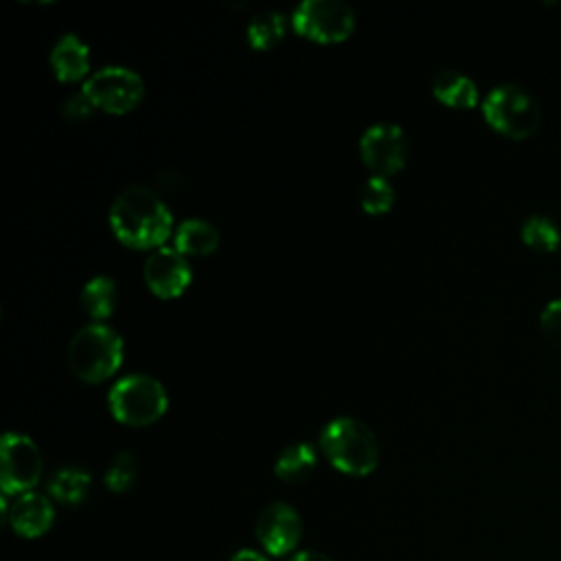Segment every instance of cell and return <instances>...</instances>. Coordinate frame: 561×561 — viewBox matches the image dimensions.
<instances>
[{
    "label": "cell",
    "instance_id": "30bf717a",
    "mask_svg": "<svg viewBox=\"0 0 561 561\" xmlns=\"http://www.w3.org/2000/svg\"><path fill=\"white\" fill-rule=\"evenodd\" d=\"M359 156L375 175H390L405 164L408 140L399 125L375 123L359 138Z\"/></svg>",
    "mask_w": 561,
    "mask_h": 561
},
{
    "label": "cell",
    "instance_id": "52a82bcc",
    "mask_svg": "<svg viewBox=\"0 0 561 561\" xmlns=\"http://www.w3.org/2000/svg\"><path fill=\"white\" fill-rule=\"evenodd\" d=\"M296 33L320 44L346 39L355 28V11L342 0H302L291 13Z\"/></svg>",
    "mask_w": 561,
    "mask_h": 561
},
{
    "label": "cell",
    "instance_id": "d6986e66",
    "mask_svg": "<svg viewBox=\"0 0 561 561\" xmlns=\"http://www.w3.org/2000/svg\"><path fill=\"white\" fill-rule=\"evenodd\" d=\"M285 31H287V18L280 11L270 9V11L256 13L248 22L245 37H248L252 48L267 50V48H272L274 44H278L283 39Z\"/></svg>",
    "mask_w": 561,
    "mask_h": 561
},
{
    "label": "cell",
    "instance_id": "5bb4252c",
    "mask_svg": "<svg viewBox=\"0 0 561 561\" xmlns=\"http://www.w3.org/2000/svg\"><path fill=\"white\" fill-rule=\"evenodd\" d=\"M432 92L449 107H473L478 103L476 81L456 68L438 70L432 79Z\"/></svg>",
    "mask_w": 561,
    "mask_h": 561
},
{
    "label": "cell",
    "instance_id": "44dd1931",
    "mask_svg": "<svg viewBox=\"0 0 561 561\" xmlns=\"http://www.w3.org/2000/svg\"><path fill=\"white\" fill-rule=\"evenodd\" d=\"M359 202H362V208L370 215L388 213L394 204V188L388 182V178L370 175L368 180H364L359 188Z\"/></svg>",
    "mask_w": 561,
    "mask_h": 561
},
{
    "label": "cell",
    "instance_id": "ffe728a7",
    "mask_svg": "<svg viewBox=\"0 0 561 561\" xmlns=\"http://www.w3.org/2000/svg\"><path fill=\"white\" fill-rule=\"evenodd\" d=\"M522 241L537 252H552L561 243V230L550 215L533 213L522 224Z\"/></svg>",
    "mask_w": 561,
    "mask_h": 561
},
{
    "label": "cell",
    "instance_id": "603a6c76",
    "mask_svg": "<svg viewBox=\"0 0 561 561\" xmlns=\"http://www.w3.org/2000/svg\"><path fill=\"white\" fill-rule=\"evenodd\" d=\"M539 324H541V331L546 333V337L561 346V296L559 298H552L543 305L541 313H539Z\"/></svg>",
    "mask_w": 561,
    "mask_h": 561
},
{
    "label": "cell",
    "instance_id": "ac0fdd59",
    "mask_svg": "<svg viewBox=\"0 0 561 561\" xmlns=\"http://www.w3.org/2000/svg\"><path fill=\"white\" fill-rule=\"evenodd\" d=\"M116 302L118 287L107 274H96L81 287V305L96 322L107 318L116 309Z\"/></svg>",
    "mask_w": 561,
    "mask_h": 561
},
{
    "label": "cell",
    "instance_id": "7c38bea8",
    "mask_svg": "<svg viewBox=\"0 0 561 561\" xmlns=\"http://www.w3.org/2000/svg\"><path fill=\"white\" fill-rule=\"evenodd\" d=\"M145 283L160 298L180 296L191 283V265L175 248H158L142 267Z\"/></svg>",
    "mask_w": 561,
    "mask_h": 561
},
{
    "label": "cell",
    "instance_id": "277c9868",
    "mask_svg": "<svg viewBox=\"0 0 561 561\" xmlns=\"http://www.w3.org/2000/svg\"><path fill=\"white\" fill-rule=\"evenodd\" d=\"M110 412L125 425H151L167 410V390L160 379L147 373L121 377L107 392Z\"/></svg>",
    "mask_w": 561,
    "mask_h": 561
},
{
    "label": "cell",
    "instance_id": "2e32d148",
    "mask_svg": "<svg viewBox=\"0 0 561 561\" xmlns=\"http://www.w3.org/2000/svg\"><path fill=\"white\" fill-rule=\"evenodd\" d=\"M316 462H318V456H316V449L311 443H307V440L289 443L276 456L274 473L278 480H283L287 484H298V482H305L313 473Z\"/></svg>",
    "mask_w": 561,
    "mask_h": 561
},
{
    "label": "cell",
    "instance_id": "5b68a950",
    "mask_svg": "<svg viewBox=\"0 0 561 561\" xmlns=\"http://www.w3.org/2000/svg\"><path fill=\"white\" fill-rule=\"evenodd\" d=\"M486 123L504 136L526 138L541 123L537 99L519 83H497L482 99Z\"/></svg>",
    "mask_w": 561,
    "mask_h": 561
},
{
    "label": "cell",
    "instance_id": "3957f363",
    "mask_svg": "<svg viewBox=\"0 0 561 561\" xmlns=\"http://www.w3.org/2000/svg\"><path fill=\"white\" fill-rule=\"evenodd\" d=\"M123 337L105 322L83 324L68 344L72 373L90 383L107 379L123 362Z\"/></svg>",
    "mask_w": 561,
    "mask_h": 561
},
{
    "label": "cell",
    "instance_id": "cb8c5ba5",
    "mask_svg": "<svg viewBox=\"0 0 561 561\" xmlns=\"http://www.w3.org/2000/svg\"><path fill=\"white\" fill-rule=\"evenodd\" d=\"M92 110H94V103L90 101V96L83 90L70 94L61 105V112L68 121H83L92 114Z\"/></svg>",
    "mask_w": 561,
    "mask_h": 561
},
{
    "label": "cell",
    "instance_id": "4fadbf2b",
    "mask_svg": "<svg viewBox=\"0 0 561 561\" xmlns=\"http://www.w3.org/2000/svg\"><path fill=\"white\" fill-rule=\"evenodd\" d=\"M50 68L59 81H77L90 70V48L75 33H64L50 48Z\"/></svg>",
    "mask_w": 561,
    "mask_h": 561
},
{
    "label": "cell",
    "instance_id": "8992f818",
    "mask_svg": "<svg viewBox=\"0 0 561 561\" xmlns=\"http://www.w3.org/2000/svg\"><path fill=\"white\" fill-rule=\"evenodd\" d=\"M42 454L35 440L22 432H4L0 440V486L2 495L33 491L42 478Z\"/></svg>",
    "mask_w": 561,
    "mask_h": 561
},
{
    "label": "cell",
    "instance_id": "9c48e42d",
    "mask_svg": "<svg viewBox=\"0 0 561 561\" xmlns=\"http://www.w3.org/2000/svg\"><path fill=\"white\" fill-rule=\"evenodd\" d=\"M254 535L265 554H294L302 537L300 513L287 502H270L254 522Z\"/></svg>",
    "mask_w": 561,
    "mask_h": 561
},
{
    "label": "cell",
    "instance_id": "484cf974",
    "mask_svg": "<svg viewBox=\"0 0 561 561\" xmlns=\"http://www.w3.org/2000/svg\"><path fill=\"white\" fill-rule=\"evenodd\" d=\"M287 561H333V559L327 557L324 552H318V550H298V552L289 554Z\"/></svg>",
    "mask_w": 561,
    "mask_h": 561
},
{
    "label": "cell",
    "instance_id": "8fae6325",
    "mask_svg": "<svg viewBox=\"0 0 561 561\" xmlns=\"http://www.w3.org/2000/svg\"><path fill=\"white\" fill-rule=\"evenodd\" d=\"M2 519L15 535L24 539H39L55 522V506L48 495L37 491L15 495L11 504L9 497L2 495Z\"/></svg>",
    "mask_w": 561,
    "mask_h": 561
},
{
    "label": "cell",
    "instance_id": "7a4b0ae2",
    "mask_svg": "<svg viewBox=\"0 0 561 561\" xmlns=\"http://www.w3.org/2000/svg\"><path fill=\"white\" fill-rule=\"evenodd\" d=\"M327 460L346 476H368L379 465V443L373 430L355 416H335L320 432Z\"/></svg>",
    "mask_w": 561,
    "mask_h": 561
},
{
    "label": "cell",
    "instance_id": "9a60e30c",
    "mask_svg": "<svg viewBox=\"0 0 561 561\" xmlns=\"http://www.w3.org/2000/svg\"><path fill=\"white\" fill-rule=\"evenodd\" d=\"M217 245H219L217 228L202 217H188L180 221L173 232V248L180 254L204 256V254H210Z\"/></svg>",
    "mask_w": 561,
    "mask_h": 561
},
{
    "label": "cell",
    "instance_id": "e0dca14e",
    "mask_svg": "<svg viewBox=\"0 0 561 561\" xmlns=\"http://www.w3.org/2000/svg\"><path fill=\"white\" fill-rule=\"evenodd\" d=\"M90 484H92V478H90V473L83 467L66 465V467H59L50 476L48 493L59 504L77 506V504H81L88 497Z\"/></svg>",
    "mask_w": 561,
    "mask_h": 561
},
{
    "label": "cell",
    "instance_id": "6da1fadb",
    "mask_svg": "<svg viewBox=\"0 0 561 561\" xmlns=\"http://www.w3.org/2000/svg\"><path fill=\"white\" fill-rule=\"evenodd\" d=\"M110 226L129 248L147 250L162 245L171 234V213L162 197L145 184L125 186L110 206Z\"/></svg>",
    "mask_w": 561,
    "mask_h": 561
},
{
    "label": "cell",
    "instance_id": "ba28073f",
    "mask_svg": "<svg viewBox=\"0 0 561 561\" xmlns=\"http://www.w3.org/2000/svg\"><path fill=\"white\" fill-rule=\"evenodd\" d=\"M81 90L90 96L94 107L123 114L140 103L145 83L142 77L127 66H103L85 79Z\"/></svg>",
    "mask_w": 561,
    "mask_h": 561
},
{
    "label": "cell",
    "instance_id": "7402d4cb",
    "mask_svg": "<svg viewBox=\"0 0 561 561\" xmlns=\"http://www.w3.org/2000/svg\"><path fill=\"white\" fill-rule=\"evenodd\" d=\"M136 478H138V467H136L134 454L118 451L110 460V465L105 469V476H103V482L112 493H125L136 484Z\"/></svg>",
    "mask_w": 561,
    "mask_h": 561
},
{
    "label": "cell",
    "instance_id": "d4e9b609",
    "mask_svg": "<svg viewBox=\"0 0 561 561\" xmlns=\"http://www.w3.org/2000/svg\"><path fill=\"white\" fill-rule=\"evenodd\" d=\"M228 561H270V557L263 550H254V548H239L237 552L230 554Z\"/></svg>",
    "mask_w": 561,
    "mask_h": 561
}]
</instances>
